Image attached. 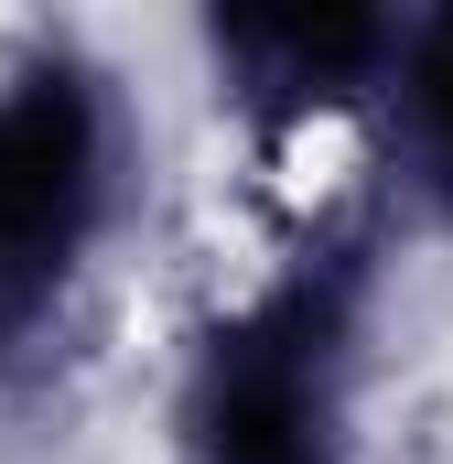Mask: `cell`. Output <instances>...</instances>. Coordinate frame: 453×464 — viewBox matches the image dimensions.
<instances>
[{
  "label": "cell",
  "instance_id": "6da1fadb",
  "mask_svg": "<svg viewBox=\"0 0 453 464\" xmlns=\"http://www.w3.org/2000/svg\"><path fill=\"white\" fill-rule=\"evenodd\" d=\"M389 248L400 237L378 217H324L206 303L173 346L162 464H356Z\"/></svg>",
  "mask_w": 453,
  "mask_h": 464
},
{
  "label": "cell",
  "instance_id": "7a4b0ae2",
  "mask_svg": "<svg viewBox=\"0 0 453 464\" xmlns=\"http://www.w3.org/2000/svg\"><path fill=\"white\" fill-rule=\"evenodd\" d=\"M140 206V98L65 22L0 44V389L43 378L87 324Z\"/></svg>",
  "mask_w": 453,
  "mask_h": 464
},
{
  "label": "cell",
  "instance_id": "3957f363",
  "mask_svg": "<svg viewBox=\"0 0 453 464\" xmlns=\"http://www.w3.org/2000/svg\"><path fill=\"white\" fill-rule=\"evenodd\" d=\"M195 76L259 151L313 140V130H367L400 11L389 0H226L195 11Z\"/></svg>",
  "mask_w": 453,
  "mask_h": 464
},
{
  "label": "cell",
  "instance_id": "277c9868",
  "mask_svg": "<svg viewBox=\"0 0 453 464\" xmlns=\"http://www.w3.org/2000/svg\"><path fill=\"white\" fill-rule=\"evenodd\" d=\"M367 184L389 237H453V0H410L378 109H367Z\"/></svg>",
  "mask_w": 453,
  "mask_h": 464
}]
</instances>
